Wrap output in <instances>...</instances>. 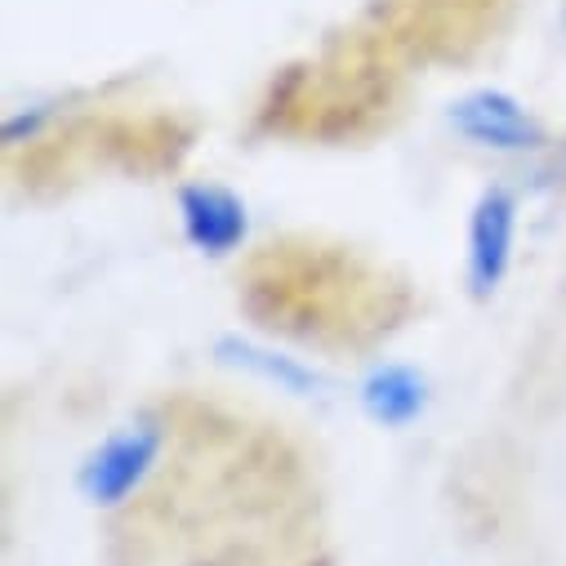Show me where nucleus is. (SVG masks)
<instances>
[{
  "instance_id": "f257e3e1",
  "label": "nucleus",
  "mask_w": 566,
  "mask_h": 566,
  "mask_svg": "<svg viewBox=\"0 0 566 566\" xmlns=\"http://www.w3.org/2000/svg\"><path fill=\"white\" fill-rule=\"evenodd\" d=\"M166 447L170 433L157 415H134L129 423H116L76 464V495L98 513H120L148 491L166 460Z\"/></svg>"
},
{
  "instance_id": "f03ea898",
  "label": "nucleus",
  "mask_w": 566,
  "mask_h": 566,
  "mask_svg": "<svg viewBox=\"0 0 566 566\" xmlns=\"http://www.w3.org/2000/svg\"><path fill=\"white\" fill-rule=\"evenodd\" d=\"M447 129L473 153H491V157H548L557 138L548 134V125L535 116L531 103H522L513 90L500 85H473L464 94H455L447 103Z\"/></svg>"
},
{
  "instance_id": "7ed1b4c3",
  "label": "nucleus",
  "mask_w": 566,
  "mask_h": 566,
  "mask_svg": "<svg viewBox=\"0 0 566 566\" xmlns=\"http://www.w3.org/2000/svg\"><path fill=\"white\" fill-rule=\"evenodd\" d=\"M522 197L513 184H486L469 210L464 228V281L473 300H495L517 263Z\"/></svg>"
},
{
  "instance_id": "20e7f679",
  "label": "nucleus",
  "mask_w": 566,
  "mask_h": 566,
  "mask_svg": "<svg viewBox=\"0 0 566 566\" xmlns=\"http://www.w3.org/2000/svg\"><path fill=\"white\" fill-rule=\"evenodd\" d=\"M175 214L184 241L201 259H232L250 241V206L237 188L219 179H197L175 192Z\"/></svg>"
},
{
  "instance_id": "39448f33",
  "label": "nucleus",
  "mask_w": 566,
  "mask_h": 566,
  "mask_svg": "<svg viewBox=\"0 0 566 566\" xmlns=\"http://www.w3.org/2000/svg\"><path fill=\"white\" fill-rule=\"evenodd\" d=\"M357 406L375 429L406 433L429 415L433 406V384L410 361H375L361 384H357Z\"/></svg>"
},
{
  "instance_id": "423d86ee",
  "label": "nucleus",
  "mask_w": 566,
  "mask_h": 566,
  "mask_svg": "<svg viewBox=\"0 0 566 566\" xmlns=\"http://www.w3.org/2000/svg\"><path fill=\"white\" fill-rule=\"evenodd\" d=\"M214 357H219V366H228L254 384H268L272 392H286V397H326V388H331V379L313 361L281 353L250 335H223L214 344Z\"/></svg>"
},
{
  "instance_id": "0eeeda50",
  "label": "nucleus",
  "mask_w": 566,
  "mask_h": 566,
  "mask_svg": "<svg viewBox=\"0 0 566 566\" xmlns=\"http://www.w3.org/2000/svg\"><path fill=\"white\" fill-rule=\"evenodd\" d=\"M59 120V98H28V103H14L6 112V125H0V138H6V148H32L41 138L54 129Z\"/></svg>"
},
{
  "instance_id": "6e6552de",
  "label": "nucleus",
  "mask_w": 566,
  "mask_h": 566,
  "mask_svg": "<svg viewBox=\"0 0 566 566\" xmlns=\"http://www.w3.org/2000/svg\"><path fill=\"white\" fill-rule=\"evenodd\" d=\"M548 157H553V179H566V134L553 144V153H548Z\"/></svg>"
},
{
  "instance_id": "1a4fd4ad",
  "label": "nucleus",
  "mask_w": 566,
  "mask_h": 566,
  "mask_svg": "<svg viewBox=\"0 0 566 566\" xmlns=\"http://www.w3.org/2000/svg\"><path fill=\"white\" fill-rule=\"evenodd\" d=\"M557 23H562V32H566V0H562V10H557Z\"/></svg>"
}]
</instances>
